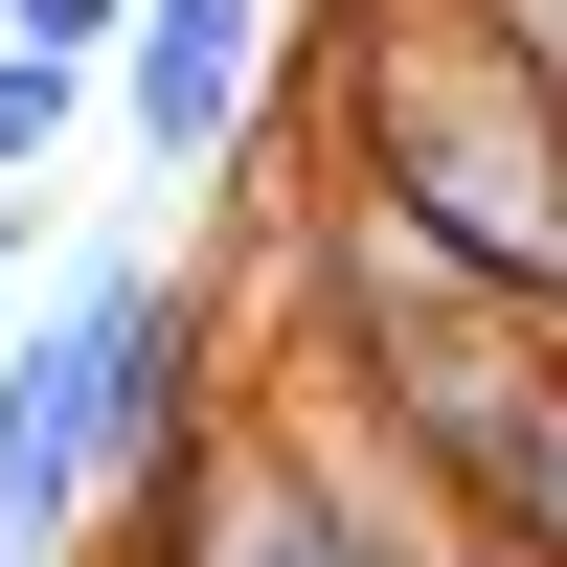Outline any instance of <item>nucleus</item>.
<instances>
[{
	"label": "nucleus",
	"mask_w": 567,
	"mask_h": 567,
	"mask_svg": "<svg viewBox=\"0 0 567 567\" xmlns=\"http://www.w3.org/2000/svg\"><path fill=\"white\" fill-rule=\"evenodd\" d=\"M318 182H386L432 250L567 318V91H523L454 0H341L318 45Z\"/></svg>",
	"instance_id": "1"
},
{
	"label": "nucleus",
	"mask_w": 567,
	"mask_h": 567,
	"mask_svg": "<svg viewBox=\"0 0 567 567\" xmlns=\"http://www.w3.org/2000/svg\"><path fill=\"white\" fill-rule=\"evenodd\" d=\"M136 499H159V567H363L341 523H318V477L250 432V409H205V432H182Z\"/></svg>",
	"instance_id": "2"
},
{
	"label": "nucleus",
	"mask_w": 567,
	"mask_h": 567,
	"mask_svg": "<svg viewBox=\"0 0 567 567\" xmlns=\"http://www.w3.org/2000/svg\"><path fill=\"white\" fill-rule=\"evenodd\" d=\"M250 69H272V0H136V45H114V136L159 182H205L227 136H250Z\"/></svg>",
	"instance_id": "3"
},
{
	"label": "nucleus",
	"mask_w": 567,
	"mask_h": 567,
	"mask_svg": "<svg viewBox=\"0 0 567 567\" xmlns=\"http://www.w3.org/2000/svg\"><path fill=\"white\" fill-rule=\"evenodd\" d=\"M499 567H567V386L523 409V454H499Z\"/></svg>",
	"instance_id": "4"
},
{
	"label": "nucleus",
	"mask_w": 567,
	"mask_h": 567,
	"mask_svg": "<svg viewBox=\"0 0 567 567\" xmlns=\"http://www.w3.org/2000/svg\"><path fill=\"white\" fill-rule=\"evenodd\" d=\"M69 114H91V69H45V45H0V182H45V159H69Z\"/></svg>",
	"instance_id": "5"
},
{
	"label": "nucleus",
	"mask_w": 567,
	"mask_h": 567,
	"mask_svg": "<svg viewBox=\"0 0 567 567\" xmlns=\"http://www.w3.org/2000/svg\"><path fill=\"white\" fill-rule=\"evenodd\" d=\"M0 45H45V69H91V91H114V45H136V0H0Z\"/></svg>",
	"instance_id": "6"
},
{
	"label": "nucleus",
	"mask_w": 567,
	"mask_h": 567,
	"mask_svg": "<svg viewBox=\"0 0 567 567\" xmlns=\"http://www.w3.org/2000/svg\"><path fill=\"white\" fill-rule=\"evenodd\" d=\"M454 23H477V45H499L523 91H567V0H454Z\"/></svg>",
	"instance_id": "7"
}]
</instances>
